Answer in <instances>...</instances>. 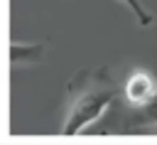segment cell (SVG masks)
<instances>
[{"mask_svg": "<svg viewBox=\"0 0 157 145\" xmlns=\"http://www.w3.org/2000/svg\"><path fill=\"white\" fill-rule=\"evenodd\" d=\"M118 96L120 88L108 69H81L66 86V116L61 123V133H81L86 125L98 120Z\"/></svg>", "mask_w": 157, "mask_h": 145, "instance_id": "obj_1", "label": "cell"}, {"mask_svg": "<svg viewBox=\"0 0 157 145\" xmlns=\"http://www.w3.org/2000/svg\"><path fill=\"white\" fill-rule=\"evenodd\" d=\"M123 93L130 101V106H140L147 98H152L157 93V81L152 79V74H147L145 69H135L125 84H123Z\"/></svg>", "mask_w": 157, "mask_h": 145, "instance_id": "obj_2", "label": "cell"}, {"mask_svg": "<svg viewBox=\"0 0 157 145\" xmlns=\"http://www.w3.org/2000/svg\"><path fill=\"white\" fill-rule=\"evenodd\" d=\"M42 44H27V42H12L10 44V61L12 66H27L42 59Z\"/></svg>", "mask_w": 157, "mask_h": 145, "instance_id": "obj_3", "label": "cell"}, {"mask_svg": "<svg viewBox=\"0 0 157 145\" xmlns=\"http://www.w3.org/2000/svg\"><path fill=\"white\" fill-rule=\"evenodd\" d=\"M157 123V93L152 98H147L140 106H132V116L125 120V128H135V125H155Z\"/></svg>", "mask_w": 157, "mask_h": 145, "instance_id": "obj_4", "label": "cell"}, {"mask_svg": "<svg viewBox=\"0 0 157 145\" xmlns=\"http://www.w3.org/2000/svg\"><path fill=\"white\" fill-rule=\"evenodd\" d=\"M125 5H128V10L135 15V20H137V25L140 27H150L152 22H155V17H152V12L145 7V2L142 0H123Z\"/></svg>", "mask_w": 157, "mask_h": 145, "instance_id": "obj_5", "label": "cell"}]
</instances>
